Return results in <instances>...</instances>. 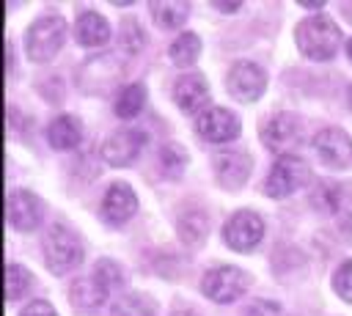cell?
<instances>
[{
	"label": "cell",
	"instance_id": "1",
	"mask_svg": "<svg viewBox=\"0 0 352 316\" xmlns=\"http://www.w3.org/2000/svg\"><path fill=\"white\" fill-rule=\"evenodd\" d=\"M297 47L302 49L305 58L311 60H330L341 44V30L338 25L324 16V14H316V16H308L297 25Z\"/></svg>",
	"mask_w": 352,
	"mask_h": 316
},
{
	"label": "cell",
	"instance_id": "2",
	"mask_svg": "<svg viewBox=\"0 0 352 316\" xmlns=\"http://www.w3.org/2000/svg\"><path fill=\"white\" fill-rule=\"evenodd\" d=\"M41 247H44L47 269L55 272V275H63V272L74 269L82 261V253H85L80 236L66 225H50L44 231Z\"/></svg>",
	"mask_w": 352,
	"mask_h": 316
},
{
	"label": "cell",
	"instance_id": "3",
	"mask_svg": "<svg viewBox=\"0 0 352 316\" xmlns=\"http://www.w3.org/2000/svg\"><path fill=\"white\" fill-rule=\"evenodd\" d=\"M63 38H66V22H63V16L47 14V16L36 19V22L28 27L25 52H28V58L36 60V63L52 60V58L58 55V49L63 47Z\"/></svg>",
	"mask_w": 352,
	"mask_h": 316
},
{
	"label": "cell",
	"instance_id": "4",
	"mask_svg": "<svg viewBox=\"0 0 352 316\" xmlns=\"http://www.w3.org/2000/svg\"><path fill=\"white\" fill-rule=\"evenodd\" d=\"M248 286H250L248 272L239 269V267H231V264H223V267L209 269V272L204 275V280H201V291H204L209 300L220 302V305L234 302L236 297H242V294L248 291Z\"/></svg>",
	"mask_w": 352,
	"mask_h": 316
},
{
	"label": "cell",
	"instance_id": "5",
	"mask_svg": "<svg viewBox=\"0 0 352 316\" xmlns=\"http://www.w3.org/2000/svg\"><path fill=\"white\" fill-rule=\"evenodd\" d=\"M305 181H308V165L294 154H283L275 159L267 181H264V192L270 198H289Z\"/></svg>",
	"mask_w": 352,
	"mask_h": 316
},
{
	"label": "cell",
	"instance_id": "6",
	"mask_svg": "<svg viewBox=\"0 0 352 316\" xmlns=\"http://www.w3.org/2000/svg\"><path fill=\"white\" fill-rule=\"evenodd\" d=\"M264 236V220L256 214V212H248V209H239L234 212L226 225H223V239L231 250H239V253H248L253 250Z\"/></svg>",
	"mask_w": 352,
	"mask_h": 316
},
{
	"label": "cell",
	"instance_id": "7",
	"mask_svg": "<svg viewBox=\"0 0 352 316\" xmlns=\"http://www.w3.org/2000/svg\"><path fill=\"white\" fill-rule=\"evenodd\" d=\"M314 148H316L319 159L330 168H349L352 165V137L338 126L322 129L314 137Z\"/></svg>",
	"mask_w": 352,
	"mask_h": 316
},
{
	"label": "cell",
	"instance_id": "8",
	"mask_svg": "<svg viewBox=\"0 0 352 316\" xmlns=\"http://www.w3.org/2000/svg\"><path fill=\"white\" fill-rule=\"evenodd\" d=\"M6 220L16 231H36L41 223V201L30 190H14L6 201Z\"/></svg>",
	"mask_w": 352,
	"mask_h": 316
},
{
	"label": "cell",
	"instance_id": "9",
	"mask_svg": "<svg viewBox=\"0 0 352 316\" xmlns=\"http://www.w3.org/2000/svg\"><path fill=\"white\" fill-rule=\"evenodd\" d=\"M195 129L209 143H228V140H234L239 135V121L226 107H209V110H204L198 115Z\"/></svg>",
	"mask_w": 352,
	"mask_h": 316
},
{
	"label": "cell",
	"instance_id": "10",
	"mask_svg": "<svg viewBox=\"0 0 352 316\" xmlns=\"http://www.w3.org/2000/svg\"><path fill=\"white\" fill-rule=\"evenodd\" d=\"M226 85H228L231 96H236L242 102H253V99L261 96V91L267 85V77H264V71L256 63L239 60V63L231 66V71L226 77Z\"/></svg>",
	"mask_w": 352,
	"mask_h": 316
},
{
	"label": "cell",
	"instance_id": "11",
	"mask_svg": "<svg viewBox=\"0 0 352 316\" xmlns=\"http://www.w3.org/2000/svg\"><path fill=\"white\" fill-rule=\"evenodd\" d=\"M143 143H146V135L143 132H138V129H121V132H113L110 137H104L102 157L107 159V165L126 168L129 162H135V157L143 148Z\"/></svg>",
	"mask_w": 352,
	"mask_h": 316
},
{
	"label": "cell",
	"instance_id": "12",
	"mask_svg": "<svg viewBox=\"0 0 352 316\" xmlns=\"http://www.w3.org/2000/svg\"><path fill=\"white\" fill-rule=\"evenodd\" d=\"M110 294H113L110 286L94 272V275L77 278V280L72 283V289H69V302H72V308L80 311V313H94L96 308H102V302H104Z\"/></svg>",
	"mask_w": 352,
	"mask_h": 316
},
{
	"label": "cell",
	"instance_id": "13",
	"mask_svg": "<svg viewBox=\"0 0 352 316\" xmlns=\"http://www.w3.org/2000/svg\"><path fill=\"white\" fill-rule=\"evenodd\" d=\"M261 140L267 143V148L272 151H283L286 146H292L300 135V118L294 113H275L272 118H267L258 126Z\"/></svg>",
	"mask_w": 352,
	"mask_h": 316
},
{
	"label": "cell",
	"instance_id": "14",
	"mask_svg": "<svg viewBox=\"0 0 352 316\" xmlns=\"http://www.w3.org/2000/svg\"><path fill=\"white\" fill-rule=\"evenodd\" d=\"M135 209H138V198L129 190V184L116 181V184L107 187V192L102 198V214H104L107 223L121 225V223H126L135 214Z\"/></svg>",
	"mask_w": 352,
	"mask_h": 316
},
{
	"label": "cell",
	"instance_id": "15",
	"mask_svg": "<svg viewBox=\"0 0 352 316\" xmlns=\"http://www.w3.org/2000/svg\"><path fill=\"white\" fill-rule=\"evenodd\" d=\"M214 176L226 190H236L250 176V157L245 151H223L214 159Z\"/></svg>",
	"mask_w": 352,
	"mask_h": 316
},
{
	"label": "cell",
	"instance_id": "16",
	"mask_svg": "<svg viewBox=\"0 0 352 316\" xmlns=\"http://www.w3.org/2000/svg\"><path fill=\"white\" fill-rule=\"evenodd\" d=\"M173 99L184 113H195L209 102V85L204 74H182L173 82Z\"/></svg>",
	"mask_w": 352,
	"mask_h": 316
},
{
	"label": "cell",
	"instance_id": "17",
	"mask_svg": "<svg viewBox=\"0 0 352 316\" xmlns=\"http://www.w3.org/2000/svg\"><path fill=\"white\" fill-rule=\"evenodd\" d=\"M74 33H77V41L82 47H102V44L110 41V25H107V19L102 14H96V11H91V8L77 16Z\"/></svg>",
	"mask_w": 352,
	"mask_h": 316
},
{
	"label": "cell",
	"instance_id": "18",
	"mask_svg": "<svg viewBox=\"0 0 352 316\" xmlns=\"http://www.w3.org/2000/svg\"><path fill=\"white\" fill-rule=\"evenodd\" d=\"M47 140H50L52 148L69 151L82 140V126H80V121L74 115H58L47 126Z\"/></svg>",
	"mask_w": 352,
	"mask_h": 316
},
{
	"label": "cell",
	"instance_id": "19",
	"mask_svg": "<svg viewBox=\"0 0 352 316\" xmlns=\"http://www.w3.org/2000/svg\"><path fill=\"white\" fill-rule=\"evenodd\" d=\"M148 8H151V14H154L157 25L165 27V30L179 27V25L190 16V3H182V0H157V3H151Z\"/></svg>",
	"mask_w": 352,
	"mask_h": 316
},
{
	"label": "cell",
	"instance_id": "20",
	"mask_svg": "<svg viewBox=\"0 0 352 316\" xmlns=\"http://www.w3.org/2000/svg\"><path fill=\"white\" fill-rule=\"evenodd\" d=\"M146 104V88L140 82H129L126 88L118 91L116 102H113V110L118 118H135Z\"/></svg>",
	"mask_w": 352,
	"mask_h": 316
},
{
	"label": "cell",
	"instance_id": "21",
	"mask_svg": "<svg viewBox=\"0 0 352 316\" xmlns=\"http://www.w3.org/2000/svg\"><path fill=\"white\" fill-rule=\"evenodd\" d=\"M170 60L176 63V66H192L195 63V58H198V52H201V38L195 36V33H190V30H184V33H179L176 38H173V44H170Z\"/></svg>",
	"mask_w": 352,
	"mask_h": 316
},
{
	"label": "cell",
	"instance_id": "22",
	"mask_svg": "<svg viewBox=\"0 0 352 316\" xmlns=\"http://www.w3.org/2000/svg\"><path fill=\"white\" fill-rule=\"evenodd\" d=\"M179 236L184 245H201L206 236V214L201 209H190L179 217Z\"/></svg>",
	"mask_w": 352,
	"mask_h": 316
},
{
	"label": "cell",
	"instance_id": "23",
	"mask_svg": "<svg viewBox=\"0 0 352 316\" xmlns=\"http://www.w3.org/2000/svg\"><path fill=\"white\" fill-rule=\"evenodd\" d=\"M154 313L157 305L146 294H126L110 308V316H154Z\"/></svg>",
	"mask_w": 352,
	"mask_h": 316
},
{
	"label": "cell",
	"instance_id": "24",
	"mask_svg": "<svg viewBox=\"0 0 352 316\" xmlns=\"http://www.w3.org/2000/svg\"><path fill=\"white\" fill-rule=\"evenodd\" d=\"M30 286V275L25 267L19 264H8L6 267V300H19Z\"/></svg>",
	"mask_w": 352,
	"mask_h": 316
},
{
	"label": "cell",
	"instance_id": "25",
	"mask_svg": "<svg viewBox=\"0 0 352 316\" xmlns=\"http://www.w3.org/2000/svg\"><path fill=\"white\" fill-rule=\"evenodd\" d=\"M160 165H162L165 176H179V173L184 170V165H187V154H184V148L176 146V143L162 146V151H160Z\"/></svg>",
	"mask_w": 352,
	"mask_h": 316
},
{
	"label": "cell",
	"instance_id": "26",
	"mask_svg": "<svg viewBox=\"0 0 352 316\" xmlns=\"http://www.w3.org/2000/svg\"><path fill=\"white\" fill-rule=\"evenodd\" d=\"M140 47H143V30H140V25L132 16H124L121 19V49L129 52V55H135Z\"/></svg>",
	"mask_w": 352,
	"mask_h": 316
},
{
	"label": "cell",
	"instance_id": "27",
	"mask_svg": "<svg viewBox=\"0 0 352 316\" xmlns=\"http://www.w3.org/2000/svg\"><path fill=\"white\" fill-rule=\"evenodd\" d=\"M94 272L110 286V291H116V289L124 286V272H121V267H118L116 261H110V258H99L96 267H94Z\"/></svg>",
	"mask_w": 352,
	"mask_h": 316
},
{
	"label": "cell",
	"instance_id": "28",
	"mask_svg": "<svg viewBox=\"0 0 352 316\" xmlns=\"http://www.w3.org/2000/svg\"><path fill=\"white\" fill-rule=\"evenodd\" d=\"M333 289H336V294H338L341 300L352 302V258H346V261L336 269V275H333Z\"/></svg>",
	"mask_w": 352,
	"mask_h": 316
},
{
	"label": "cell",
	"instance_id": "29",
	"mask_svg": "<svg viewBox=\"0 0 352 316\" xmlns=\"http://www.w3.org/2000/svg\"><path fill=\"white\" fill-rule=\"evenodd\" d=\"M19 316H58V313H55V308H52L47 300H36V302H30Z\"/></svg>",
	"mask_w": 352,
	"mask_h": 316
},
{
	"label": "cell",
	"instance_id": "30",
	"mask_svg": "<svg viewBox=\"0 0 352 316\" xmlns=\"http://www.w3.org/2000/svg\"><path fill=\"white\" fill-rule=\"evenodd\" d=\"M212 5H214L217 11H223V14H234V11H239V8H242V3H217V0H214Z\"/></svg>",
	"mask_w": 352,
	"mask_h": 316
},
{
	"label": "cell",
	"instance_id": "31",
	"mask_svg": "<svg viewBox=\"0 0 352 316\" xmlns=\"http://www.w3.org/2000/svg\"><path fill=\"white\" fill-rule=\"evenodd\" d=\"M170 316H198L190 305H176V308H170Z\"/></svg>",
	"mask_w": 352,
	"mask_h": 316
},
{
	"label": "cell",
	"instance_id": "32",
	"mask_svg": "<svg viewBox=\"0 0 352 316\" xmlns=\"http://www.w3.org/2000/svg\"><path fill=\"white\" fill-rule=\"evenodd\" d=\"M300 5H302V8H322L324 0H300Z\"/></svg>",
	"mask_w": 352,
	"mask_h": 316
},
{
	"label": "cell",
	"instance_id": "33",
	"mask_svg": "<svg viewBox=\"0 0 352 316\" xmlns=\"http://www.w3.org/2000/svg\"><path fill=\"white\" fill-rule=\"evenodd\" d=\"M344 16L352 22V3H344Z\"/></svg>",
	"mask_w": 352,
	"mask_h": 316
},
{
	"label": "cell",
	"instance_id": "34",
	"mask_svg": "<svg viewBox=\"0 0 352 316\" xmlns=\"http://www.w3.org/2000/svg\"><path fill=\"white\" fill-rule=\"evenodd\" d=\"M346 58H349V63H352V38L346 41Z\"/></svg>",
	"mask_w": 352,
	"mask_h": 316
}]
</instances>
